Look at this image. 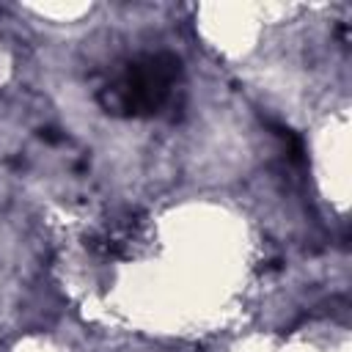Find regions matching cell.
<instances>
[{
    "mask_svg": "<svg viewBox=\"0 0 352 352\" xmlns=\"http://www.w3.org/2000/svg\"><path fill=\"white\" fill-rule=\"evenodd\" d=\"M182 74V60L173 52H154V55H140L126 69L121 77L107 85L99 94V102L104 104L107 113L118 116H154L170 96V85Z\"/></svg>",
    "mask_w": 352,
    "mask_h": 352,
    "instance_id": "1",
    "label": "cell"
},
{
    "mask_svg": "<svg viewBox=\"0 0 352 352\" xmlns=\"http://www.w3.org/2000/svg\"><path fill=\"white\" fill-rule=\"evenodd\" d=\"M270 126H272V129H275V135L280 138V143H283V148H286L289 160H292V162H302V154H305L302 140H300L289 126H280V124H270Z\"/></svg>",
    "mask_w": 352,
    "mask_h": 352,
    "instance_id": "2",
    "label": "cell"
},
{
    "mask_svg": "<svg viewBox=\"0 0 352 352\" xmlns=\"http://www.w3.org/2000/svg\"><path fill=\"white\" fill-rule=\"evenodd\" d=\"M41 138H44V140H50V143H58V135H55V129H41Z\"/></svg>",
    "mask_w": 352,
    "mask_h": 352,
    "instance_id": "3",
    "label": "cell"
}]
</instances>
